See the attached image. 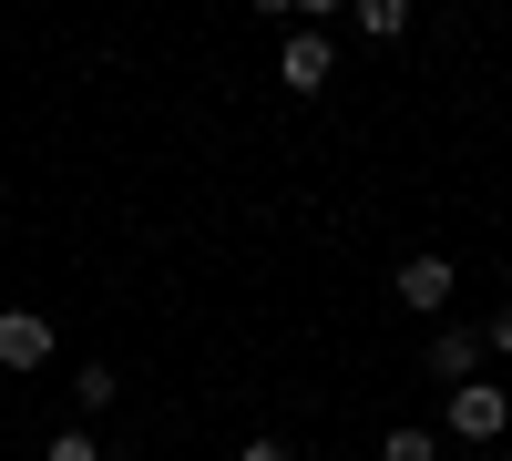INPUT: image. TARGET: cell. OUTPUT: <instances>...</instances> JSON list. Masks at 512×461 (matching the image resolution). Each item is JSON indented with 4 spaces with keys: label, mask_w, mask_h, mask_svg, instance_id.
<instances>
[{
    "label": "cell",
    "mask_w": 512,
    "mask_h": 461,
    "mask_svg": "<svg viewBox=\"0 0 512 461\" xmlns=\"http://www.w3.org/2000/svg\"><path fill=\"white\" fill-rule=\"evenodd\" d=\"M41 461H103V441H93V431H52V451H41Z\"/></svg>",
    "instance_id": "cell-8"
},
{
    "label": "cell",
    "mask_w": 512,
    "mask_h": 461,
    "mask_svg": "<svg viewBox=\"0 0 512 461\" xmlns=\"http://www.w3.org/2000/svg\"><path fill=\"white\" fill-rule=\"evenodd\" d=\"M431 369H441L451 390H461V380H482V328H441V339H431Z\"/></svg>",
    "instance_id": "cell-5"
},
{
    "label": "cell",
    "mask_w": 512,
    "mask_h": 461,
    "mask_svg": "<svg viewBox=\"0 0 512 461\" xmlns=\"http://www.w3.org/2000/svg\"><path fill=\"white\" fill-rule=\"evenodd\" d=\"M379 461H441V441H431V431H420V421H400L390 441H379Z\"/></svg>",
    "instance_id": "cell-6"
},
{
    "label": "cell",
    "mask_w": 512,
    "mask_h": 461,
    "mask_svg": "<svg viewBox=\"0 0 512 461\" xmlns=\"http://www.w3.org/2000/svg\"><path fill=\"white\" fill-rule=\"evenodd\" d=\"M441 421H451V441H502L512 431V400H502V380H461Z\"/></svg>",
    "instance_id": "cell-1"
},
{
    "label": "cell",
    "mask_w": 512,
    "mask_h": 461,
    "mask_svg": "<svg viewBox=\"0 0 512 461\" xmlns=\"http://www.w3.org/2000/svg\"><path fill=\"white\" fill-rule=\"evenodd\" d=\"M492 349H502V359H512V308H502V318H492Z\"/></svg>",
    "instance_id": "cell-10"
},
{
    "label": "cell",
    "mask_w": 512,
    "mask_h": 461,
    "mask_svg": "<svg viewBox=\"0 0 512 461\" xmlns=\"http://www.w3.org/2000/svg\"><path fill=\"white\" fill-rule=\"evenodd\" d=\"M52 359V318L41 308H0V369H41Z\"/></svg>",
    "instance_id": "cell-3"
},
{
    "label": "cell",
    "mask_w": 512,
    "mask_h": 461,
    "mask_svg": "<svg viewBox=\"0 0 512 461\" xmlns=\"http://www.w3.org/2000/svg\"><path fill=\"white\" fill-rule=\"evenodd\" d=\"M277 82H287V93H328V82H338V62H328V41H318V31H297L287 52H277Z\"/></svg>",
    "instance_id": "cell-4"
},
{
    "label": "cell",
    "mask_w": 512,
    "mask_h": 461,
    "mask_svg": "<svg viewBox=\"0 0 512 461\" xmlns=\"http://www.w3.org/2000/svg\"><path fill=\"white\" fill-rule=\"evenodd\" d=\"M359 31H369V41H400L410 11H400V0H359Z\"/></svg>",
    "instance_id": "cell-7"
},
{
    "label": "cell",
    "mask_w": 512,
    "mask_h": 461,
    "mask_svg": "<svg viewBox=\"0 0 512 461\" xmlns=\"http://www.w3.org/2000/svg\"><path fill=\"white\" fill-rule=\"evenodd\" d=\"M236 461H297V451H287V441H246Z\"/></svg>",
    "instance_id": "cell-9"
},
{
    "label": "cell",
    "mask_w": 512,
    "mask_h": 461,
    "mask_svg": "<svg viewBox=\"0 0 512 461\" xmlns=\"http://www.w3.org/2000/svg\"><path fill=\"white\" fill-rule=\"evenodd\" d=\"M400 308H420V318L451 308V257H441V246H410V257H400Z\"/></svg>",
    "instance_id": "cell-2"
}]
</instances>
